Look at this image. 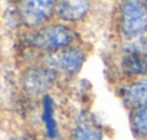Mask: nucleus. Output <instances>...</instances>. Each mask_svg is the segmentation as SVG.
Returning a JSON list of instances; mask_svg holds the SVG:
<instances>
[{
    "mask_svg": "<svg viewBox=\"0 0 147 140\" xmlns=\"http://www.w3.org/2000/svg\"><path fill=\"white\" fill-rule=\"evenodd\" d=\"M25 43L29 49L39 52L43 56L72 45H78L80 33L68 23L53 22L28 33Z\"/></svg>",
    "mask_w": 147,
    "mask_h": 140,
    "instance_id": "obj_1",
    "label": "nucleus"
},
{
    "mask_svg": "<svg viewBox=\"0 0 147 140\" xmlns=\"http://www.w3.org/2000/svg\"><path fill=\"white\" fill-rule=\"evenodd\" d=\"M88 51L82 45H72L65 49L46 53L42 56V64L58 74L59 78H72L80 74L87 62Z\"/></svg>",
    "mask_w": 147,
    "mask_h": 140,
    "instance_id": "obj_2",
    "label": "nucleus"
},
{
    "mask_svg": "<svg viewBox=\"0 0 147 140\" xmlns=\"http://www.w3.org/2000/svg\"><path fill=\"white\" fill-rule=\"evenodd\" d=\"M118 29L124 41H133L147 32V3L144 0H120Z\"/></svg>",
    "mask_w": 147,
    "mask_h": 140,
    "instance_id": "obj_3",
    "label": "nucleus"
},
{
    "mask_svg": "<svg viewBox=\"0 0 147 140\" xmlns=\"http://www.w3.org/2000/svg\"><path fill=\"white\" fill-rule=\"evenodd\" d=\"M61 78L56 72H53L46 65L35 64L29 65L23 69L20 75V87L28 97L32 98H42L56 87Z\"/></svg>",
    "mask_w": 147,
    "mask_h": 140,
    "instance_id": "obj_4",
    "label": "nucleus"
},
{
    "mask_svg": "<svg viewBox=\"0 0 147 140\" xmlns=\"http://www.w3.org/2000/svg\"><path fill=\"white\" fill-rule=\"evenodd\" d=\"M58 0H18L16 13L20 25L35 30L48 23L56 16Z\"/></svg>",
    "mask_w": 147,
    "mask_h": 140,
    "instance_id": "obj_5",
    "label": "nucleus"
},
{
    "mask_svg": "<svg viewBox=\"0 0 147 140\" xmlns=\"http://www.w3.org/2000/svg\"><path fill=\"white\" fill-rule=\"evenodd\" d=\"M105 126L91 110L82 108L72 120L69 140H104Z\"/></svg>",
    "mask_w": 147,
    "mask_h": 140,
    "instance_id": "obj_6",
    "label": "nucleus"
},
{
    "mask_svg": "<svg viewBox=\"0 0 147 140\" xmlns=\"http://www.w3.org/2000/svg\"><path fill=\"white\" fill-rule=\"evenodd\" d=\"M118 71L125 80L147 77V55L124 42L118 55Z\"/></svg>",
    "mask_w": 147,
    "mask_h": 140,
    "instance_id": "obj_7",
    "label": "nucleus"
},
{
    "mask_svg": "<svg viewBox=\"0 0 147 140\" xmlns=\"http://www.w3.org/2000/svg\"><path fill=\"white\" fill-rule=\"evenodd\" d=\"M118 97L123 106L134 113L147 106V77L125 80L118 87Z\"/></svg>",
    "mask_w": 147,
    "mask_h": 140,
    "instance_id": "obj_8",
    "label": "nucleus"
},
{
    "mask_svg": "<svg viewBox=\"0 0 147 140\" xmlns=\"http://www.w3.org/2000/svg\"><path fill=\"white\" fill-rule=\"evenodd\" d=\"M39 120L43 129V137L46 140H59L61 139V126L58 121V107L52 94H48L40 98Z\"/></svg>",
    "mask_w": 147,
    "mask_h": 140,
    "instance_id": "obj_9",
    "label": "nucleus"
},
{
    "mask_svg": "<svg viewBox=\"0 0 147 140\" xmlns=\"http://www.w3.org/2000/svg\"><path fill=\"white\" fill-rule=\"evenodd\" d=\"M92 0H58L56 18L68 25L85 20L91 12Z\"/></svg>",
    "mask_w": 147,
    "mask_h": 140,
    "instance_id": "obj_10",
    "label": "nucleus"
},
{
    "mask_svg": "<svg viewBox=\"0 0 147 140\" xmlns=\"http://www.w3.org/2000/svg\"><path fill=\"white\" fill-rule=\"evenodd\" d=\"M130 127L133 134L137 139H147V106L131 113L130 116Z\"/></svg>",
    "mask_w": 147,
    "mask_h": 140,
    "instance_id": "obj_11",
    "label": "nucleus"
},
{
    "mask_svg": "<svg viewBox=\"0 0 147 140\" xmlns=\"http://www.w3.org/2000/svg\"><path fill=\"white\" fill-rule=\"evenodd\" d=\"M144 2H146V3H147V0H144Z\"/></svg>",
    "mask_w": 147,
    "mask_h": 140,
    "instance_id": "obj_12",
    "label": "nucleus"
},
{
    "mask_svg": "<svg viewBox=\"0 0 147 140\" xmlns=\"http://www.w3.org/2000/svg\"><path fill=\"white\" fill-rule=\"evenodd\" d=\"M45 140H46V139H45Z\"/></svg>",
    "mask_w": 147,
    "mask_h": 140,
    "instance_id": "obj_13",
    "label": "nucleus"
},
{
    "mask_svg": "<svg viewBox=\"0 0 147 140\" xmlns=\"http://www.w3.org/2000/svg\"><path fill=\"white\" fill-rule=\"evenodd\" d=\"M146 140H147V139H146Z\"/></svg>",
    "mask_w": 147,
    "mask_h": 140,
    "instance_id": "obj_14",
    "label": "nucleus"
}]
</instances>
